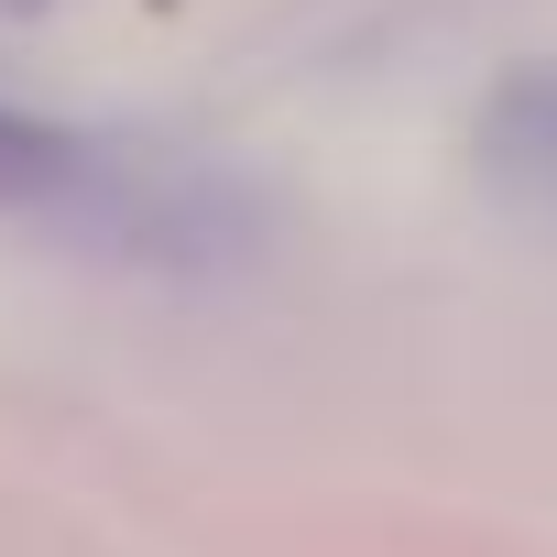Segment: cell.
Listing matches in <instances>:
<instances>
[{
	"instance_id": "cell-1",
	"label": "cell",
	"mask_w": 557,
	"mask_h": 557,
	"mask_svg": "<svg viewBox=\"0 0 557 557\" xmlns=\"http://www.w3.org/2000/svg\"><path fill=\"white\" fill-rule=\"evenodd\" d=\"M77 186H88V153H77L66 132L0 110V208H55V197H77Z\"/></svg>"
}]
</instances>
